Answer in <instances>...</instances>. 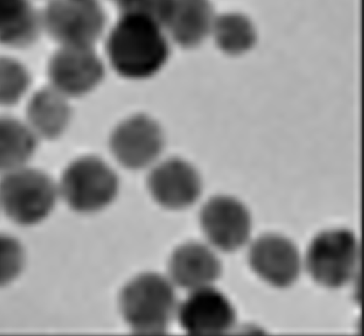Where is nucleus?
Returning a JSON list of instances; mask_svg holds the SVG:
<instances>
[{
    "mask_svg": "<svg viewBox=\"0 0 364 336\" xmlns=\"http://www.w3.org/2000/svg\"><path fill=\"white\" fill-rule=\"evenodd\" d=\"M249 259L252 270L273 287H290L299 276L301 264L297 247L283 236H261L250 246Z\"/></svg>",
    "mask_w": 364,
    "mask_h": 336,
    "instance_id": "obj_11",
    "label": "nucleus"
},
{
    "mask_svg": "<svg viewBox=\"0 0 364 336\" xmlns=\"http://www.w3.org/2000/svg\"><path fill=\"white\" fill-rule=\"evenodd\" d=\"M360 246L351 231L333 230L318 234L309 245L306 268L318 285L338 289L356 273Z\"/></svg>",
    "mask_w": 364,
    "mask_h": 336,
    "instance_id": "obj_5",
    "label": "nucleus"
},
{
    "mask_svg": "<svg viewBox=\"0 0 364 336\" xmlns=\"http://www.w3.org/2000/svg\"><path fill=\"white\" fill-rule=\"evenodd\" d=\"M68 99L51 86L33 95L27 107L26 124L38 139H56L65 133L70 120Z\"/></svg>",
    "mask_w": 364,
    "mask_h": 336,
    "instance_id": "obj_15",
    "label": "nucleus"
},
{
    "mask_svg": "<svg viewBox=\"0 0 364 336\" xmlns=\"http://www.w3.org/2000/svg\"><path fill=\"white\" fill-rule=\"evenodd\" d=\"M42 22L61 46L93 47L104 29L105 15L95 0H51Z\"/></svg>",
    "mask_w": 364,
    "mask_h": 336,
    "instance_id": "obj_6",
    "label": "nucleus"
},
{
    "mask_svg": "<svg viewBox=\"0 0 364 336\" xmlns=\"http://www.w3.org/2000/svg\"><path fill=\"white\" fill-rule=\"evenodd\" d=\"M29 74L13 58H0V106L17 104L28 90Z\"/></svg>",
    "mask_w": 364,
    "mask_h": 336,
    "instance_id": "obj_19",
    "label": "nucleus"
},
{
    "mask_svg": "<svg viewBox=\"0 0 364 336\" xmlns=\"http://www.w3.org/2000/svg\"><path fill=\"white\" fill-rule=\"evenodd\" d=\"M26 255L21 242L6 233H0V288L17 281L24 270Z\"/></svg>",
    "mask_w": 364,
    "mask_h": 336,
    "instance_id": "obj_20",
    "label": "nucleus"
},
{
    "mask_svg": "<svg viewBox=\"0 0 364 336\" xmlns=\"http://www.w3.org/2000/svg\"><path fill=\"white\" fill-rule=\"evenodd\" d=\"M58 197V185L51 177L28 165L0 178V210L19 226L44 222L53 212Z\"/></svg>",
    "mask_w": 364,
    "mask_h": 336,
    "instance_id": "obj_3",
    "label": "nucleus"
},
{
    "mask_svg": "<svg viewBox=\"0 0 364 336\" xmlns=\"http://www.w3.org/2000/svg\"><path fill=\"white\" fill-rule=\"evenodd\" d=\"M42 28V15L28 0H0V44L28 46Z\"/></svg>",
    "mask_w": 364,
    "mask_h": 336,
    "instance_id": "obj_16",
    "label": "nucleus"
},
{
    "mask_svg": "<svg viewBox=\"0 0 364 336\" xmlns=\"http://www.w3.org/2000/svg\"><path fill=\"white\" fill-rule=\"evenodd\" d=\"M110 148L124 167L143 169L156 162L163 151V131L151 118L136 115L114 129Z\"/></svg>",
    "mask_w": 364,
    "mask_h": 336,
    "instance_id": "obj_8",
    "label": "nucleus"
},
{
    "mask_svg": "<svg viewBox=\"0 0 364 336\" xmlns=\"http://www.w3.org/2000/svg\"><path fill=\"white\" fill-rule=\"evenodd\" d=\"M148 188L161 207L181 210L193 205L199 199L202 183L199 174L190 163L171 158L152 170Z\"/></svg>",
    "mask_w": 364,
    "mask_h": 336,
    "instance_id": "obj_12",
    "label": "nucleus"
},
{
    "mask_svg": "<svg viewBox=\"0 0 364 336\" xmlns=\"http://www.w3.org/2000/svg\"><path fill=\"white\" fill-rule=\"evenodd\" d=\"M48 70L51 87L67 97L87 94L104 77L101 59L93 47L61 46Z\"/></svg>",
    "mask_w": 364,
    "mask_h": 336,
    "instance_id": "obj_7",
    "label": "nucleus"
},
{
    "mask_svg": "<svg viewBox=\"0 0 364 336\" xmlns=\"http://www.w3.org/2000/svg\"><path fill=\"white\" fill-rule=\"evenodd\" d=\"M119 306L132 330L142 335H164L178 308L172 283L156 273L132 279L120 294Z\"/></svg>",
    "mask_w": 364,
    "mask_h": 336,
    "instance_id": "obj_2",
    "label": "nucleus"
},
{
    "mask_svg": "<svg viewBox=\"0 0 364 336\" xmlns=\"http://www.w3.org/2000/svg\"><path fill=\"white\" fill-rule=\"evenodd\" d=\"M57 185L59 197L81 215H93L109 207L119 192L117 175L97 156H82L70 163Z\"/></svg>",
    "mask_w": 364,
    "mask_h": 336,
    "instance_id": "obj_4",
    "label": "nucleus"
},
{
    "mask_svg": "<svg viewBox=\"0 0 364 336\" xmlns=\"http://www.w3.org/2000/svg\"><path fill=\"white\" fill-rule=\"evenodd\" d=\"M209 0H173L165 28L183 47H195L213 29L215 22Z\"/></svg>",
    "mask_w": 364,
    "mask_h": 336,
    "instance_id": "obj_14",
    "label": "nucleus"
},
{
    "mask_svg": "<svg viewBox=\"0 0 364 336\" xmlns=\"http://www.w3.org/2000/svg\"><path fill=\"white\" fill-rule=\"evenodd\" d=\"M114 1H115V2H116V1H117V0H114Z\"/></svg>",
    "mask_w": 364,
    "mask_h": 336,
    "instance_id": "obj_22",
    "label": "nucleus"
},
{
    "mask_svg": "<svg viewBox=\"0 0 364 336\" xmlns=\"http://www.w3.org/2000/svg\"><path fill=\"white\" fill-rule=\"evenodd\" d=\"M122 15L144 18L165 27L169 18L173 0H117Z\"/></svg>",
    "mask_w": 364,
    "mask_h": 336,
    "instance_id": "obj_21",
    "label": "nucleus"
},
{
    "mask_svg": "<svg viewBox=\"0 0 364 336\" xmlns=\"http://www.w3.org/2000/svg\"><path fill=\"white\" fill-rule=\"evenodd\" d=\"M38 138L27 124L0 116V175L28 165L36 152Z\"/></svg>",
    "mask_w": 364,
    "mask_h": 336,
    "instance_id": "obj_17",
    "label": "nucleus"
},
{
    "mask_svg": "<svg viewBox=\"0 0 364 336\" xmlns=\"http://www.w3.org/2000/svg\"><path fill=\"white\" fill-rule=\"evenodd\" d=\"M211 31L215 33L220 48L229 53H242L254 44V28L241 16L228 15L215 19Z\"/></svg>",
    "mask_w": 364,
    "mask_h": 336,
    "instance_id": "obj_18",
    "label": "nucleus"
},
{
    "mask_svg": "<svg viewBox=\"0 0 364 336\" xmlns=\"http://www.w3.org/2000/svg\"><path fill=\"white\" fill-rule=\"evenodd\" d=\"M200 220L207 239L220 251H237L249 240L252 228L249 210L234 197L209 200L202 208Z\"/></svg>",
    "mask_w": 364,
    "mask_h": 336,
    "instance_id": "obj_10",
    "label": "nucleus"
},
{
    "mask_svg": "<svg viewBox=\"0 0 364 336\" xmlns=\"http://www.w3.org/2000/svg\"><path fill=\"white\" fill-rule=\"evenodd\" d=\"M179 323L190 335H223L235 325L236 313L224 294L213 288L192 291L177 308Z\"/></svg>",
    "mask_w": 364,
    "mask_h": 336,
    "instance_id": "obj_9",
    "label": "nucleus"
},
{
    "mask_svg": "<svg viewBox=\"0 0 364 336\" xmlns=\"http://www.w3.org/2000/svg\"><path fill=\"white\" fill-rule=\"evenodd\" d=\"M169 271L175 285L193 291L209 287L218 281L222 274V264L204 244L188 242L171 256Z\"/></svg>",
    "mask_w": 364,
    "mask_h": 336,
    "instance_id": "obj_13",
    "label": "nucleus"
},
{
    "mask_svg": "<svg viewBox=\"0 0 364 336\" xmlns=\"http://www.w3.org/2000/svg\"><path fill=\"white\" fill-rule=\"evenodd\" d=\"M111 65L120 76L133 80L150 78L169 56L163 27L136 16L122 15L107 44Z\"/></svg>",
    "mask_w": 364,
    "mask_h": 336,
    "instance_id": "obj_1",
    "label": "nucleus"
}]
</instances>
